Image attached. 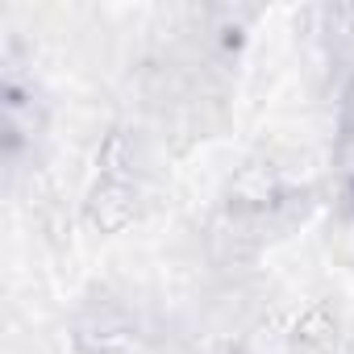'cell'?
Returning a JSON list of instances; mask_svg holds the SVG:
<instances>
[{
  "instance_id": "7a4b0ae2",
  "label": "cell",
  "mask_w": 354,
  "mask_h": 354,
  "mask_svg": "<svg viewBox=\"0 0 354 354\" xmlns=\"http://www.w3.org/2000/svg\"><path fill=\"white\" fill-rule=\"evenodd\" d=\"M71 346L75 354H138L142 321L121 296H88L71 317Z\"/></svg>"
},
{
  "instance_id": "277c9868",
  "label": "cell",
  "mask_w": 354,
  "mask_h": 354,
  "mask_svg": "<svg viewBox=\"0 0 354 354\" xmlns=\"http://www.w3.org/2000/svg\"><path fill=\"white\" fill-rule=\"evenodd\" d=\"M333 171L342 196L354 209V63L346 67L342 84H337V129H333Z\"/></svg>"
},
{
  "instance_id": "6da1fadb",
  "label": "cell",
  "mask_w": 354,
  "mask_h": 354,
  "mask_svg": "<svg viewBox=\"0 0 354 354\" xmlns=\"http://www.w3.org/2000/svg\"><path fill=\"white\" fill-rule=\"evenodd\" d=\"M150 205V142L133 125H113L96 146V167L84 192V221L113 238L142 221Z\"/></svg>"
},
{
  "instance_id": "3957f363",
  "label": "cell",
  "mask_w": 354,
  "mask_h": 354,
  "mask_svg": "<svg viewBox=\"0 0 354 354\" xmlns=\"http://www.w3.org/2000/svg\"><path fill=\"white\" fill-rule=\"evenodd\" d=\"M0 129H5V162L17 167V158L26 150H34V142L46 129V109L34 92V84H21L17 75L5 80V100H0Z\"/></svg>"
},
{
  "instance_id": "5b68a950",
  "label": "cell",
  "mask_w": 354,
  "mask_h": 354,
  "mask_svg": "<svg viewBox=\"0 0 354 354\" xmlns=\"http://www.w3.org/2000/svg\"><path fill=\"white\" fill-rule=\"evenodd\" d=\"M288 337H292V346L300 354H333L337 342H342V321H337V313L329 304H308L296 317Z\"/></svg>"
}]
</instances>
